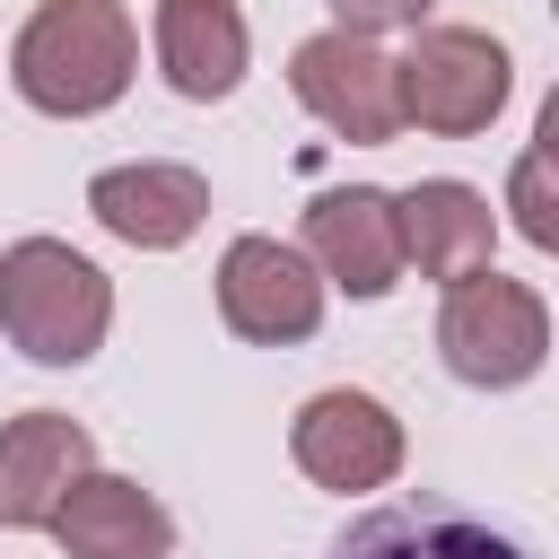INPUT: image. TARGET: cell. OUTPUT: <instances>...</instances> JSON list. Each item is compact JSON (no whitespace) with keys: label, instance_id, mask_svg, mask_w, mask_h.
I'll return each mask as SVG.
<instances>
[{"label":"cell","instance_id":"6da1fadb","mask_svg":"<svg viewBox=\"0 0 559 559\" xmlns=\"http://www.w3.org/2000/svg\"><path fill=\"white\" fill-rule=\"evenodd\" d=\"M131 70H140V26L122 0H35V17L9 44V87L52 122H87L122 105Z\"/></svg>","mask_w":559,"mask_h":559},{"label":"cell","instance_id":"7a4b0ae2","mask_svg":"<svg viewBox=\"0 0 559 559\" xmlns=\"http://www.w3.org/2000/svg\"><path fill=\"white\" fill-rule=\"evenodd\" d=\"M114 332V280L61 245V236H17L0 253V341L35 367H87Z\"/></svg>","mask_w":559,"mask_h":559},{"label":"cell","instance_id":"3957f363","mask_svg":"<svg viewBox=\"0 0 559 559\" xmlns=\"http://www.w3.org/2000/svg\"><path fill=\"white\" fill-rule=\"evenodd\" d=\"M437 358L472 393H515L550 358V306L489 262V271H472V280L445 288V306H437Z\"/></svg>","mask_w":559,"mask_h":559},{"label":"cell","instance_id":"277c9868","mask_svg":"<svg viewBox=\"0 0 559 559\" xmlns=\"http://www.w3.org/2000/svg\"><path fill=\"white\" fill-rule=\"evenodd\" d=\"M393 70H402V122H419V131H437V140L489 131V122L507 114V87H515L507 44L480 35V26H419Z\"/></svg>","mask_w":559,"mask_h":559},{"label":"cell","instance_id":"5b68a950","mask_svg":"<svg viewBox=\"0 0 559 559\" xmlns=\"http://www.w3.org/2000/svg\"><path fill=\"white\" fill-rule=\"evenodd\" d=\"M288 87H297V105H306L332 140H349V148H384V140L402 131V70H393V52H384L376 35H358V26L306 35V44L288 52Z\"/></svg>","mask_w":559,"mask_h":559},{"label":"cell","instance_id":"8992f818","mask_svg":"<svg viewBox=\"0 0 559 559\" xmlns=\"http://www.w3.org/2000/svg\"><path fill=\"white\" fill-rule=\"evenodd\" d=\"M218 323L236 341H262V349L314 341V323H323V271H314V253L280 245V236H236L218 253Z\"/></svg>","mask_w":559,"mask_h":559},{"label":"cell","instance_id":"52a82bcc","mask_svg":"<svg viewBox=\"0 0 559 559\" xmlns=\"http://www.w3.org/2000/svg\"><path fill=\"white\" fill-rule=\"evenodd\" d=\"M288 454H297V472H306L314 489L358 498V489H384V480L402 472V419H393L376 393H358V384H323V393L297 402Z\"/></svg>","mask_w":559,"mask_h":559},{"label":"cell","instance_id":"ba28073f","mask_svg":"<svg viewBox=\"0 0 559 559\" xmlns=\"http://www.w3.org/2000/svg\"><path fill=\"white\" fill-rule=\"evenodd\" d=\"M323 559H542V550H533L524 533H507V524H489V515L419 489V498L367 507Z\"/></svg>","mask_w":559,"mask_h":559},{"label":"cell","instance_id":"9c48e42d","mask_svg":"<svg viewBox=\"0 0 559 559\" xmlns=\"http://www.w3.org/2000/svg\"><path fill=\"white\" fill-rule=\"evenodd\" d=\"M87 210L114 245L131 253H175L201 236L210 218V175L201 166H175V157H140V166H105L87 183Z\"/></svg>","mask_w":559,"mask_h":559},{"label":"cell","instance_id":"30bf717a","mask_svg":"<svg viewBox=\"0 0 559 559\" xmlns=\"http://www.w3.org/2000/svg\"><path fill=\"white\" fill-rule=\"evenodd\" d=\"M306 253H314L323 288L393 297V280H402L393 192H376V183H332V192H314V201H306Z\"/></svg>","mask_w":559,"mask_h":559},{"label":"cell","instance_id":"8fae6325","mask_svg":"<svg viewBox=\"0 0 559 559\" xmlns=\"http://www.w3.org/2000/svg\"><path fill=\"white\" fill-rule=\"evenodd\" d=\"M79 472H96V437L70 411H17V419H0V524L9 533H44Z\"/></svg>","mask_w":559,"mask_h":559},{"label":"cell","instance_id":"7c38bea8","mask_svg":"<svg viewBox=\"0 0 559 559\" xmlns=\"http://www.w3.org/2000/svg\"><path fill=\"white\" fill-rule=\"evenodd\" d=\"M393 218H402V271H419V280H445L454 288L472 271H489V253H498L489 192H472L454 175H428V183L393 192Z\"/></svg>","mask_w":559,"mask_h":559},{"label":"cell","instance_id":"4fadbf2b","mask_svg":"<svg viewBox=\"0 0 559 559\" xmlns=\"http://www.w3.org/2000/svg\"><path fill=\"white\" fill-rule=\"evenodd\" d=\"M44 533L61 542V559H166L175 550V515L131 472H79Z\"/></svg>","mask_w":559,"mask_h":559},{"label":"cell","instance_id":"5bb4252c","mask_svg":"<svg viewBox=\"0 0 559 559\" xmlns=\"http://www.w3.org/2000/svg\"><path fill=\"white\" fill-rule=\"evenodd\" d=\"M253 35L236 0H157V70L183 105H218L245 87Z\"/></svg>","mask_w":559,"mask_h":559},{"label":"cell","instance_id":"9a60e30c","mask_svg":"<svg viewBox=\"0 0 559 559\" xmlns=\"http://www.w3.org/2000/svg\"><path fill=\"white\" fill-rule=\"evenodd\" d=\"M507 218H515V236H524L533 253H559V157L524 148V157L507 166Z\"/></svg>","mask_w":559,"mask_h":559},{"label":"cell","instance_id":"2e32d148","mask_svg":"<svg viewBox=\"0 0 559 559\" xmlns=\"http://www.w3.org/2000/svg\"><path fill=\"white\" fill-rule=\"evenodd\" d=\"M437 0H332V26H358V35H384V26H419Z\"/></svg>","mask_w":559,"mask_h":559},{"label":"cell","instance_id":"e0dca14e","mask_svg":"<svg viewBox=\"0 0 559 559\" xmlns=\"http://www.w3.org/2000/svg\"><path fill=\"white\" fill-rule=\"evenodd\" d=\"M533 140H542V157H559V87L542 96V122H533Z\"/></svg>","mask_w":559,"mask_h":559},{"label":"cell","instance_id":"ac0fdd59","mask_svg":"<svg viewBox=\"0 0 559 559\" xmlns=\"http://www.w3.org/2000/svg\"><path fill=\"white\" fill-rule=\"evenodd\" d=\"M550 17H559V0H550Z\"/></svg>","mask_w":559,"mask_h":559}]
</instances>
